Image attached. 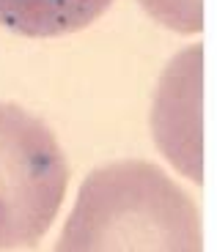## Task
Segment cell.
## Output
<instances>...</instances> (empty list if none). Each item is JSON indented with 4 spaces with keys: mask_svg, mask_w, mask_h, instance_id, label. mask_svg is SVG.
<instances>
[{
    "mask_svg": "<svg viewBox=\"0 0 217 252\" xmlns=\"http://www.w3.org/2000/svg\"><path fill=\"white\" fill-rule=\"evenodd\" d=\"M55 252H204L201 208L157 164L108 162L80 184Z\"/></svg>",
    "mask_w": 217,
    "mask_h": 252,
    "instance_id": "1",
    "label": "cell"
},
{
    "mask_svg": "<svg viewBox=\"0 0 217 252\" xmlns=\"http://www.w3.org/2000/svg\"><path fill=\"white\" fill-rule=\"evenodd\" d=\"M66 184L69 164L50 126L0 101V250L36 247L55 222Z\"/></svg>",
    "mask_w": 217,
    "mask_h": 252,
    "instance_id": "2",
    "label": "cell"
},
{
    "mask_svg": "<svg viewBox=\"0 0 217 252\" xmlns=\"http://www.w3.org/2000/svg\"><path fill=\"white\" fill-rule=\"evenodd\" d=\"M201 80H204V50L201 44H195L168 63L151 107V129L162 157L195 184H204Z\"/></svg>",
    "mask_w": 217,
    "mask_h": 252,
    "instance_id": "3",
    "label": "cell"
},
{
    "mask_svg": "<svg viewBox=\"0 0 217 252\" xmlns=\"http://www.w3.org/2000/svg\"><path fill=\"white\" fill-rule=\"evenodd\" d=\"M113 0H0V25L19 36L52 38L83 31Z\"/></svg>",
    "mask_w": 217,
    "mask_h": 252,
    "instance_id": "4",
    "label": "cell"
},
{
    "mask_svg": "<svg viewBox=\"0 0 217 252\" xmlns=\"http://www.w3.org/2000/svg\"><path fill=\"white\" fill-rule=\"evenodd\" d=\"M143 11L176 33H198L204 28V0H141Z\"/></svg>",
    "mask_w": 217,
    "mask_h": 252,
    "instance_id": "5",
    "label": "cell"
}]
</instances>
